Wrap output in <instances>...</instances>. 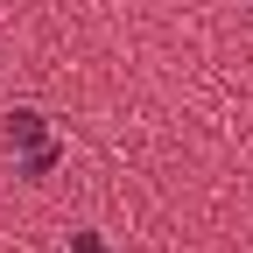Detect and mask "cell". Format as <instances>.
I'll use <instances>...</instances> for the list:
<instances>
[{
    "instance_id": "obj_1",
    "label": "cell",
    "mask_w": 253,
    "mask_h": 253,
    "mask_svg": "<svg viewBox=\"0 0 253 253\" xmlns=\"http://www.w3.org/2000/svg\"><path fill=\"white\" fill-rule=\"evenodd\" d=\"M7 141H21V148H42V113H7Z\"/></svg>"
},
{
    "instance_id": "obj_2",
    "label": "cell",
    "mask_w": 253,
    "mask_h": 253,
    "mask_svg": "<svg viewBox=\"0 0 253 253\" xmlns=\"http://www.w3.org/2000/svg\"><path fill=\"white\" fill-rule=\"evenodd\" d=\"M49 162H56V148L42 141V148H28V162H21V169H28V176H49Z\"/></svg>"
},
{
    "instance_id": "obj_3",
    "label": "cell",
    "mask_w": 253,
    "mask_h": 253,
    "mask_svg": "<svg viewBox=\"0 0 253 253\" xmlns=\"http://www.w3.org/2000/svg\"><path fill=\"white\" fill-rule=\"evenodd\" d=\"M71 253H106V246L91 239V232H78V239H71Z\"/></svg>"
}]
</instances>
